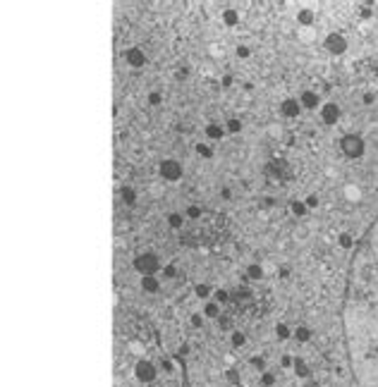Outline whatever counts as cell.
Here are the masks:
<instances>
[{"mask_svg": "<svg viewBox=\"0 0 378 387\" xmlns=\"http://www.w3.org/2000/svg\"><path fill=\"white\" fill-rule=\"evenodd\" d=\"M349 332L354 364L364 378V387H378V227L356 266Z\"/></svg>", "mask_w": 378, "mask_h": 387, "instance_id": "cell-1", "label": "cell"}, {"mask_svg": "<svg viewBox=\"0 0 378 387\" xmlns=\"http://www.w3.org/2000/svg\"><path fill=\"white\" fill-rule=\"evenodd\" d=\"M132 266H134V270L139 272L141 278H144V275H156V272L161 270V258L156 256V254H151V251H146V254L134 256Z\"/></svg>", "mask_w": 378, "mask_h": 387, "instance_id": "cell-2", "label": "cell"}, {"mask_svg": "<svg viewBox=\"0 0 378 387\" xmlns=\"http://www.w3.org/2000/svg\"><path fill=\"white\" fill-rule=\"evenodd\" d=\"M182 165H180V160H175V158H165V160H161V165H158V174H161L165 182H180L182 180Z\"/></svg>", "mask_w": 378, "mask_h": 387, "instance_id": "cell-3", "label": "cell"}, {"mask_svg": "<svg viewBox=\"0 0 378 387\" xmlns=\"http://www.w3.org/2000/svg\"><path fill=\"white\" fill-rule=\"evenodd\" d=\"M156 376H158V368H156V364H153V361L141 358V361H137V364H134V378H137L139 382L149 385V382H153V380H156Z\"/></svg>", "mask_w": 378, "mask_h": 387, "instance_id": "cell-4", "label": "cell"}, {"mask_svg": "<svg viewBox=\"0 0 378 387\" xmlns=\"http://www.w3.org/2000/svg\"><path fill=\"white\" fill-rule=\"evenodd\" d=\"M125 62L130 64V67H134V70H139V67L146 64V53L141 50L139 46H132V48L125 50Z\"/></svg>", "mask_w": 378, "mask_h": 387, "instance_id": "cell-5", "label": "cell"}, {"mask_svg": "<svg viewBox=\"0 0 378 387\" xmlns=\"http://www.w3.org/2000/svg\"><path fill=\"white\" fill-rule=\"evenodd\" d=\"M342 150H345L349 158H356V156H361L364 144H361L359 136H345V139H342Z\"/></svg>", "mask_w": 378, "mask_h": 387, "instance_id": "cell-6", "label": "cell"}, {"mask_svg": "<svg viewBox=\"0 0 378 387\" xmlns=\"http://www.w3.org/2000/svg\"><path fill=\"white\" fill-rule=\"evenodd\" d=\"M280 112H282V118H299L302 103H299L297 98H285L280 103Z\"/></svg>", "mask_w": 378, "mask_h": 387, "instance_id": "cell-7", "label": "cell"}, {"mask_svg": "<svg viewBox=\"0 0 378 387\" xmlns=\"http://www.w3.org/2000/svg\"><path fill=\"white\" fill-rule=\"evenodd\" d=\"M325 48H328L330 53H335V55L345 53V50H347V41H345V36H340V34H330V36L325 38Z\"/></svg>", "mask_w": 378, "mask_h": 387, "instance_id": "cell-8", "label": "cell"}, {"mask_svg": "<svg viewBox=\"0 0 378 387\" xmlns=\"http://www.w3.org/2000/svg\"><path fill=\"white\" fill-rule=\"evenodd\" d=\"M340 118V108L335 106V103H323L321 108V120H323L325 124H335Z\"/></svg>", "mask_w": 378, "mask_h": 387, "instance_id": "cell-9", "label": "cell"}, {"mask_svg": "<svg viewBox=\"0 0 378 387\" xmlns=\"http://www.w3.org/2000/svg\"><path fill=\"white\" fill-rule=\"evenodd\" d=\"M201 313H204V318H208V320H218V318L223 316V306L211 299V301H206L204 304V311Z\"/></svg>", "mask_w": 378, "mask_h": 387, "instance_id": "cell-10", "label": "cell"}, {"mask_svg": "<svg viewBox=\"0 0 378 387\" xmlns=\"http://www.w3.org/2000/svg\"><path fill=\"white\" fill-rule=\"evenodd\" d=\"M299 103H302V108H306V110H316L318 103H321V98H318L316 91H304L302 96H299Z\"/></svg>", "mask_w": 378, "mask_h": 387, "instance_id": "cell-11", "label": "cell"}, {"mask_svg": "<svg viewBox=\"0 0 378 387\" xmlns=\"http://www.w3.org/2000/svg\"><path fill=\"white\" fill-rule=\"evenodd\" d=\"M204 132H206V136H208L211 141H220L223 136H225V127L218 124V122H208Z\"/></svg>", "mask_w": 378, "mask_h": 387, "instance_id": "cell-12", "label": "cell"}, {"mask_svg": "<svg viewBox=\"0 0 378 387\" xmlns=\"http://www.w3.org/2000/svg\"><path fill=\"white\" fill-rule=\"evenodd\" d=\"M141 290L146 292V294L158 292L161 290V280L156 278V275H144V278H141Z\"/></svg>", "mask_w": 378, "mask_h": 387, "instance_id": "cell-13", "label": "cell"}, {"mask_svg": "<svg viewBox=\"0 0 378 387\" xmlns=\"http://www.w3.org/2000/svg\"><path fill=\"white\" fill-rule=\"evenodd\" d=\"M223 24H225V26H237L239 24V14L235 8H225V10H223Z\"/></svg>", "mask_w": 378, "mask_h": 387, "instance_id": "cell-14", "label": "cell"}, {"mask_svg": "<svg viewBox=\"0 0 378 387\" xmlns=\"http://www.w3.org/2000/svg\"><path fill=\"white\" fill-rule=\"evenodd\" d=\"M230 344H232L235 349H242V346L247 344V334L242 332V330H232V332H230Z\"/></svg>", "mask_w": 378, "mask_h": 387, "instance_id": "cell-15", "label": "cell"}, {"mask_svg": "<svg viewBox=\"0 0 378 387\" xmlns=\"http://www.w3.org/2000/svg\"><path fill=\"white\" fill-rule=\"evenodd\" d=\"M247 280H261L263 278V266L261 263H251V266H247Z\"/></svg>", "mask_w": 378, "mask_h": 387, "instance_id": "cell-16", "label": "cell"}, {"mask_svg": "<svg viewBox=\"0 0 378 387\" xmlns=\"http://www.w3.org/2000/svg\"><path fill=\"white\" fill-rule=\"evenodd\" d=\"M194 294L199 299H208V296H213V287L211 284H206V282H199L194 287Z\"/></svg>", "mask_w": 378, "mask_h": 387, "instance_id": "cell-17", "label": "cell"}, {"mask_svg": "<svg viewBox=\"0 0 378 387\" xmlns=\"http://www.w3.org/2000/svg\"><path fill=\"white\" fill-rule=\"evenodd\" d=\"M120 196H122V204H125V206H134V204H137V192H134L132 186H125Z\"/></svg>", "mask_w": 378, "mask_h": 387, "instance_id": "cell-18", "label": "cell"}, {"mask_svg": "<svg viewBox=\"0 0 378 387\" xmlns=\"http://www.w3.org/2000/svg\"><path fill=\"white\" fill-rule=\"evenodd\" d=\"M196 153H199L204 160H211V158H213V148H211L206 141H199V144H196Z\"/></svg>", "mask_w": 378, "mask_h": 387, "instance_id": "cell-19", "label": "cell"}, {"mask_svg": "<svg viewBox=\"0 0 378 387\" xmlns=\"http://www.w3.org/2000/svg\"><path fill=\"white\" fill-rule=\"evenodd\" d=\"M184 220H187V218H184L182 213H170V215H168V225L173 227V230H180V227H184Z\"/></svg>", "mask_w": 378, "mask_h": 387, "instance_id": "cell-20", "label": "cell"}, {"mask_svg": "<svg viewBox=\"0 0 378 387\" xmlns=\"http://www.w3.org/2000/svg\"><path fill=\"white\" fill-rule=\"evenodd\" d=\"M230 299H232V294H230L227 290H223V287H220V290H213V301H216V304L223 306V304H227Z\"/></svg>", "mask_w": 378, "mask_h": 387, "instance_id": "cell-21", "label": "cell"}, {"mask_svg": "<svg viewBox=\"0 0 378 387\" xmlns=\"http://www.w3.org/2000/svg\"><path fill=\"white\" fill-rule=\"evenodd\" d=\"M292 334H294V340H297V342H309V340H311V330H309V328H304V325H299V328H297Z\"/></svg>", "mask_w": 378, "mask_h": 387, "instance_id": "cell-22", "label": "cell"}, {"mask_svg": "<svg viewBox=\"0 0 378 387\" xmlns=\"http://www.w3.org/2000/svg\"><path fill=\"white\" fill-rule=\"evenodd\" d=\"M225 132H230V134H239V132H242V120L230 118L225 122Z\"/></svg>", "mask_w": 378, "mask_h": 387, "instance_id": "cell-23", "label": "cell"}, {"mask_svg": "<svg viewBox=\"0 0 378 387\" xmlns=\"http://www.w3.org/2000/svg\"><path fill=\"white\" fill-rule=\"evenodd\" d=\"M275 337H278V340H290L292 330L285 325V322H278V325H275Z\"/></svg>", "mask_w": 378, "mask_h": 387, "instance_id": "cell-24", "label": "cell"}, {"mask_svg": "<svg viewBox=\"0 0 378 387\" xmlns=\"http://www.w3.org/2000/svg\"><path fill=\"white\" fill-rule=\"evenodd\" d=\"M297 22H299L302 26H309V24H313V12L311 10H299V14H297Z\"/></svg>", "mask_w": 378, "mask_h": 387, "instance_id": "cell-25", "label": "cell"}, {"mask_svg": "<svg viewBox=\"0 0 378 387\" xmlns=\"http://www.w3.org/2000/svg\"><path fill=\"white\" fill-rule=\"evenodd\" d=\"M290 210H292V215L302 218V215L306 213V204H304V201H292V204H290Z\"/></svg>", "mask_w": 378, "mask_h": 387, "instance_id": "cell-26", "label": "cell"}, {"mask_svg": "<svg viewBox=\"0 0 378 387\" xmlns=\"http://www.w3.org/2000/svg\"><path fill=\"white\" fill-rule=\"evenodd\" d=\"M204 313H192V316H189V325H192V328H196V330H199V328H204Z\"/></svg>", "mask_w": 378, "mask_h": 387, "instance_id": "cell-27", "label": "cell"}, {"mask_svg": "<svg viewBox=\"0 0 378 387\" xmlns=\"http://www.w3.org/2000/svg\"><path fill=\"white\" fill-rule=\"evenodd\" d=\"M249 366L256 368V370H261V373H266V361H263L261 356H251V358H249Z\"/></svg>", "mask_w": 378, "mask_h": 387, "instance_id": "cell-28", "label": "cell"}, {"mask_svg": "<svg viewBox=\"0 0 378 387\" xmlns=\"http://www.w3.org/2000/svg\"><path fill=\"white\" fill-rule=\"evenodd\" d=\"M204 215V210L199 208V206H189L187 210H184V218H189V220H196V218H201Z\"/></svg>", "mask_w": 378, "mask_h": 387, "instance_id": "cell-29", "label": "cell"}, {"mask_svg": "<svg viewBox=\"0 0 378 387\" xmlns=\"http://www.w3.org/2000/svg\"><path fill=\"white\" fill-rule=\"evenodd\" d=\"M294 373H297L299 378H306V376H309V368H306V364H304V361L294 358Z\"/></svg>", "mask_w": 378, "mask_h": 387, "instance_id": "cell-30", "label": "cell"}, {"mask_svg": "<svg viewBox=\"0 0 378 387\" xmlns=\"http://www.w3.org/2000/svg\"><path fill=\"white\" fill-rule=\"evenodd\" d=\"M261 385H263V387H273V385H275V376H273L270 370L261 373Z\"/></svg>", "mask_w": 378, "mask_h": 387, "instance_id": "cell-31", "label": "cell"}, {"mask_svg": "<svg viewBox=\"0 0 378 387\" xmlns=\"http://www.w3.org/2000/svg\"><path fill=\"white\" fill-rule=\"evenodd\" d=\"M232 299H237V301H247V299H251V292L249 290H244V287H239V290H235L232 292Z\"/></svg>", "mask_w": 378, "mask_h": 387, "instance_id": "cell-32", "label": "cell"}, {"mask_svg": "<svg viewBox=\"0 0 378 387\" xmlns=\"http://www.w3.org/2000/svg\"><path fill=\"white\" fill-rule=\"evenodd\" d=\"M337 242H340V246H342V248H352V246H354V239H352V234H347V232H345V234H340V239H337Z\"/></svg>", "mask_w": 378, "mask_h": 387, "instance_id": "cell-33", "label": "cell"}, {"mask_svg": "<svg viewBox=\"0 0 378 387\" xmlns=\"http://www.w3.org/2000/svg\"><path fill=\"white\" fill-rule=\"evenodd\" d=\"M146 100H149V106H161V103H163V94H158V91H151Z\"/></svg>", "mask_w": 378, "mask_h": 387, "instance_id": "cell-34", "label": "cell"}, {"mask_svg": "<svg viewBox=\"0 0 378 387\" xmlns=\"http://www.w3.org/2000/svg\"><path fill=\"white\" fill-rule=\"evenodd\" d=\"M163 275H165L168 280H175V278H177V268H175L173 263H168V266L163 268Z\"/></svg>", "mask_w": 378, "mask_h": 387, "instance_id": "cell-35", "label": "cell"}, {"mask_svg": "<svg viewBox=\"0 0 378 387\" xmlns=\"http://www.w3.org/2000/svg\"><path fill=\"white\" fill-rule=\"evenodd\" d=\"M235 53H237V58H242V60H244V58H249V55H251V50H249V46L239 43L237 48H235Z\"/></svg>", "mask_w": 378, "mask_h": 387, "instance_id": "cell-36", "label": "cell"}, {"mask_svg": "<svg viewBox=\"0 0 378 387\" xmlns=\"http://www.w3.org/2000/svg\"><path fill=\"white\" fill-rule=\"evenodd\" d=\"M218 325H220L223 330H230V328H232V320H230L227 316H220V318H218Z\"/></svg>", "mask_w": 378, "mask_h": 387, "instance_id": "cell-37", "label": "cell"}, {"mask_svg": "<svg viewBox=\"0 0 378 387\" xmlns=\"http://www.w3.org/2000/svg\"><path fill=\"white\" fill-rule=\"evenodd\" d=\"M280 366L282 368H292V366H294V358H292V356H280Z\"/></svg>", "mask_w": 378, "mask_h": 387, "instance_id": "cell-38", "label": "cell"}, {"mask_svg": "<svg viewBox=\"0 0 378 387\" xmlns=\"http://www.w3.org/2000/svg\"><path fill=\"white\" fill-rule=\"evenodd\" d=\"M304 204H306V208H316V206H318V196H306Z\"/></svg>", "mask_w": 378, "mask_h": 387, "instance_id": "cell-39", "label": "cell"}, {"mask_svg": "<svg viewBox=\"0 0 378 387\" xmlns=\"http://www.w3.org/2000/svg\"><path fill=\"white\" fill-rule=\"evenodd\" d=\"M227 380H230V382H239V376H237V370H235V368H230V370H227Z\"/></svg>", "mask_w": 378, "mask_h": 387, "instance_id": "cell-40", "label": "cell"}, {"mask_svg": "<svg viewBox=\"0 0 378 387\" xmlns=\"http://www.w3.org/2000/svg\"><path fill=\"white\" fill-rule=\"evenodd\" d=\"M220 84L225 86V88H230V86H232V76H230V74H225L223 79H220Z\"/></svg>", "mask_w": 378, "mask_h": 387, "instance_id": "cell-41", "label": "cell"}, {"mask_svg": "<svg viewBox=\"0 0 378 387\" xmlns=\"http://www.w3.org/2000/svg\"><path fill=\"white\" fill-rule=\"evenodd\" d=\"M187 74H189V72H187V67H184V70H177V82H182V79H187Z\"/></svg>", "mask_w": 378, "mask_h": 387, "instance_id": "cell-42", "label": "cell"}, {"mask_svg": "<svg viewBox=\"0 0 378 387\" xmlns=\"http://www.w3.org/2000/svg\"><path fill=\"white\" fill-rule=\"evenodd\" d=\"M220 198H232V192L230 189H220Z\"/></svg>", "mask_w": 378, "mask_h": 387, "instance_id": "cell-43", "label": "cell"}, {"mask_svg": "<svg viewBox=\"0 0 378 387\" xmlns=\"http://www.w3.org/2000/svg\"><path fill=\"white\" fill-rule=\"evenodd\" d=\"M278 275H280V278H287V268H285V266H282V268L278 270Z\"/></svg>", "mask_w": 378, "mask_h": 387, "instance_id": "cell-44", "label": "cell"}]
</instances>
